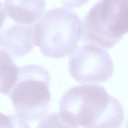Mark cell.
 Here are the masks:
<instances>
[{
  "label": "cell",
  "instance_id": "obj_1",
  "mask_svg": "<svg viewBox=\"0 0 128 128\" xmlns=\"http://www.w3.org/2000/svg\"><path fill=\"white\" fill-rule=\"evenodd\" d=\"M60 114L75 127L120 128L124 120L121 104L101 85L86 84L66 91L60 102Z\"/></svg>",
  "mask_w": 128,
  "mask_h": 128
},
{
  "label": "cell",
  "instance_id": "obj_2",
  "mask_svg": "<svg viewBox=\"0 0 128 128\" xmlns=\"http://www.w3.org/2000/svg\"><path fill=\"white\" fill-rule=\"evenodd\" d=\"M78 15L66 8L48 10L34 26L33 44L45 56L62 58L72 53L82 38Z\"/></svg>",
  "mask_w": 128,
  "mask_h": 128
},
{
  "label": "cell",
  "instance_id": "obj_3",
  "mask_svg": "<svg viewBox=\"0 0 128 128\" xmlns=\"http://www.w3.org/2000/svg\"><path fill=\"white\" fill-rule=\"evenodd\" d=\"M51 75L43 67L28 64L18 68V78L8 96L18 116L29 121L41 120L51 100Z\"/></svg>",
  "mask_w": 128,
  "mask_h": 128
},
{
  "label": "cell",
  "instance_id": "obj_4",
  "mask_svg": "<svg viewBox=\"0 0 128 128\" xmlns=\"http://www.w3.org/2000/svg\"><path fill=\"white\" fill-rule=\"evenodd\" d=\"M128 32V0H102L85 15L82 38L86 43L110 49Z\"/></svg>",
  "mask_w": 128,
  "mask_h": 128
},
{
  "label": "cell",
  "instance_id": "obj_5",
  "mask_svg": "<svg viewBox=\"0 0 128 128\" xmlns=\"http://www.w3.org/2000/svg\"><path fill=\"white\" fill-rule=\"evenodd\" d=\"M69 71L81 83L106 82L113 74L114 64L110 54L103 49L85 43L75 49L69 59Z\"/></svg>",
  "mask_w": 128,
  "mask_h": 128
},
{
  "label": "cell",
  "instance_id": "obj_6",
  "mask_svg": "<svg viewBox=\"0 0 128 128\" xmlns=\"http://www.w3.org/2000/svg\"><path fill=\"white\" fill-rule=\"evenodd\" d=\"M34 26L20 24L5 15L0 28V48L11 56H23L32 50Z\"/></svg>",
  "mask_w": 128,
  "mask_h": 128
},
{
  "label": "cell",
  "instance_id": "obj_7",
  "mask_svg": "<svg viewBox=\"0 0 128 128\" xmlns=\"http://www.w3.org/2000/svg\"><path fill=\"white\" fill-rule=\"evenodd\" d=\"M5 15L20 24L33 26L43 14L44 1H4Z\"/></svg>",
  "mask_w": 128,
  "mask_h": 128
},
{
  "label": "cell",
  "instance_id": "obj_8",
  "mask_svg": "<svg viewBox=\"0 0 128 128\" xmlns=\"http://www.w3.org/2000/svg\"><path fill=\"white\" fill-rule=\"evenodd\" d=\"M18 68L11 56L0 50V93L8 94L18 78Z\"/></svg>",
  "mask_w": 128,
  "mask_h": 128
},
{
  "label": "cell",
  "instance_id": "obj_9",
  "mask_svg": "<svg viewBox=\"0 0 128 128\" xmlns=\"http://www.w3.org/2000/svg\"><path fill=\"white\" fill-rule=\"evenodd\" d=\"M37 128H78L68 122L59 112L45 116L40 121Z\"/></svg>",
  "mask_w": 128,
  "mask_h": 128
},
{
  "label": "cell",
  "instance_id": "obj_10",
  "mask_svg": "<svg viewBox=\"0 0 128 128\" xmlns=\"http://www.w3.org/2000/svg\"><path fill=\"white\" fill-rule=\"evenodd\" d=\"M0 128H31L26 120L14 114L0 112Z\"/></svg>",
  "mask_w": 128,
  "mask_h": 128
},
{
  "label": "cell",
  "instance_id": "obj_11",
  "mask_svg": "<svg viewBox=\"0 0 128 128\" xmlns=\"http://www.w3.org/2000/svg\"><path fill=\"white\" fill-rule=\"evenodd\" d=\"M4 6L2 5V2L0 1V28H1V25H2V22H3L4 19Z\"/></svg>",
  "mask_w": 128,
  "mask_h": 128
},
{
  "label": "cell",
  "instance_id": "obj_12",
  "mask_svg": "<svg viewBox=\"0 0 128 128\" xmlns=\"http://www.w3.org/2000/svg\"><path fill=\"white\" fill-rule=\"evenodd\" d=\"M126 128H128V123H127V124H126Z\"/></svg>",
  "mask_w": 128,
  "mask_h": 128
}]
</instances>
